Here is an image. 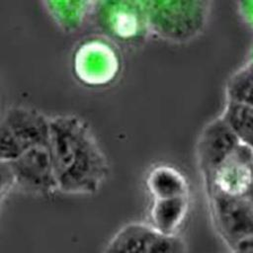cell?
Segmentation results:
<instances>
[{
    "mask_svg": "<svg viewBox=\"0 0 253 253\" xmlns=\"http://www.w3.org/2000/svg\"><path fill=\"white\" fill-rule=\"evenodd\" d=\"M48 147L58 192L91 195L101 188L108 175V161L82 118H49Z\"/></svg>",
    "mask_w": 253,
    "mask_h": 253,
    "instance_id": "1",
    "label": "cell"
},
{
    "mask_svg": "<svg viewBox=\"0 0 253 253\" xmlns=\"http://www.w3.org/2000/svg\"><path fill=\"white\" fill-rule=\"evenodd\" d=\"M94 12L104 30L119 41H137L148 34L141 1L96 2Z\"/></svg>",
    "mask_w": 253,
    "mask_h": 253,
    "instance_id": "9",
    "label": "cell"
},
{
    "mask_svg": "<svg viewBox=\"0 0 253 253\" xmlns=\"http://www.w3.org/2000/svg\"><path fill=\"white\" fill-rule=\"evenodd\" d=\"M241 144L220 118L211 121L202 130L198 141V160L206 180L230 153Z\"/></svg>",
    "mask_w": 253,
    "mask_h": 253,
    "instance_id": "10",
    "label": "cell"
},
{
    "mask_svg": "<svg viewBox=\"0 0 253 253\" xmlns=\"http://www.w3.org/2000/svg\"><path fill=\"white\" fill-rule=\"evenodd\" d=\"M15 187L45 196L57 191L48 144L35 146L11 161Z\"/></svg>",
    "mask_w": 253,
    "mask_h": 253,
    "instance_id": "8",
    "label": "cell"
},
{
    "mask_svg": "<svg viewBox=\"0 0 253 253\" xmlns=\"http://www.w3.org/2000/svg\"><path fill=\"white\" fill-rule=\"evenodd\" d=\"M189 196L153 200L148 222L165 234H178L189 211Z\"/></svg>",
    "mask_w": 253,
    "mask_h": 253,
    "instance_id": "12",
    "label": "cell"
},
{
    "mask_svg": "<svg viewBox=\"0 0 253 253\" xmlns=\"http://www.w3.org/2000/svg\"><path fill=\"white\" fill-rule=\"evenodd\" d=\"M231 253H253V236L239 241L231 249Z\"/></svg>",
    "mask_w": 253,
    "mask_h": 253,
    "instance_id": "18",
    "label": "cell"
},
{
    "mask_svg": "<svg viewBox=\"0 0 253 253\" xmlns=\"http://www.w3.org/2000/svg\"><path fill=\"white\" fill-rule=\"evenodd\" d=\"M251 60H252V61H253V55H252V58H251Z\"/></svg>",
    "mask_w": 253,
    "mask_h": 253,
    "instance_id": "19",
    "label": "cell"
},
{
    "mask_svg": "<svg viewBox=\"0 0 253 253\" xmlns=\"http://www.w3.org/2000/svg\"><path fill=\"white\" fill-rule=\"evenodd\" d=\"M145 184L153 200L189 196V183L186 176L171 165L153 166L146 175Z\"/></svg>",
    "mask_w": 253,
    "mask_h": 253,
    "instance_id": "11",
    "label": "cell"
},
{
    "mask_svg": "<svg viewBox=\"0 0 253 253\" xmlns=\"http://www.w3.org/2000/svg\"><path fill=\"white\" fill-rule=\"evenodd\" d=\"M148 34L181 43L197 38L206 28L211 3L202 0L141 1Z\"/></svg>",
    "mask_w": 253,
    "mask_h": 253,
    "instance_id": "2",
    "label": "cell"
},
{
    "mask_svg": "<svg viewBox=\"0 0 253 253\" xmlns=\"http://www.w3.org/2000/svg\"><path fill=\"white\" fill-rule=\"evenodd\" d=\"M72 67L76 78L89 87H103L112 83L121 69L120 54L106 40L88 39L78 45Z\"/></svg>",
    "mask_w": 253,
    "mask_h": 253,
    "instance_id": "4",
    "label": "cell"
},
{
    "mask_svg": "<svg viewBox=\"0 0 253 253\" xmlns=\"http://www.w3.org/2000/svg\"><path fill=\"white\" fill-rule=\"evenodd\" d=\"M49 118L29 107L10 109L0 122V159L12 161L27 150L48 144Z\"/></svg>",
    "mask_w": 253,
    "mask_h": 253,
    "instance_id": "3",
    "label": "cell"
},
{
    "mask_svg": "<svg viewBox=\"0 0 253 253\" xmlns=\"http://www.w3.org/2000/svg\"><path fill=\"white\" fill-rule=\"evenodd\" d=\"M214 226L230 250L253 236V200L208 194Z\"/></svg>",
    "mask_w": 253,
    "mask_h": 253,
    "instance_id": "7",
    "label": "cell"
},
{
    "mask_svg": "<svg viewBox=\"0 0 253 253\" xmlns=\"http://www.w3.org/2000/svg\"><path fill=\"white\" fill-rule=\"evenodd\" d=\"M238 10L243 20L253 29V1L238 2Z\"/></svg>",
    "mask_w": 253,
    "mask_h": 253,
    "instance_id": "17",
    "label": "cell"
},
{
    "mask_svg": "<svg viewBox=\"0 0 253 253\" xmlns=\"http://www.w3.org/2000/svg\"><path fill=\"white\" fill-rule=\"evenodd\" d=\"M15 187V176L11 161L0 159V201Z\"/></svg>",
    "mask_w": 253,
    "mask_h": 253,
    "instance_id": "16",
    "label": "cell"
},
{
    "mask_svg": "<svg viewBox=\"0 0 253 253\" xmlns=\"http://www.w3.org/2000/svg\"><path fill=\"white\" fill-rule=\"evenodd\" d=\"M44 9L54 23L64 32L78 30L95 11L96 2L92 1H45Z\"/></svg>",
    "mask_w": 253,
    "mask_h": 253,
    "instance_id": "13",
    "label": "cell"
},
{
    "mask_svg": "<svg viewBox=\"0 0 253 253\" xmlns=\"http://www.w3.org/2000/svg\"><path fill=\"white\" fill-rule=\"evenodd\" d=\"M178 234H165L149 223L130 222L121 227L107 243L104 253H186Z\"/></svg>",
    "mask_w": 253,
    "mask_h": 253,
    "instance_id": "6",
    "label": "cell"
},
{
    "mask_svg": "<svg viewBox=\"0 0 253 253\" xmlns=\"http://www.w3.org/2000/svg\"><path fill=\"white\" fill-rule=\"evenodd\" d=\"M205 183L208 194L253 200V149L239 144Z\"/></svg>",
    "mask_w": 253,
    "mask_h": 253,
    "instance_id": "5",
    "label": "cell"
},
{
    "mask_svg": "<svg viewBox=\"0 0 253 253\" xmlns=\"http://www.w3.org/2000/svg\"><path fill=\"white\" fill-rule=\"evenodd\" d=\"M225 94L226 101L253 107V61L251 59L230 76Z\"/></svg>",
    "mask_w": 253,
    "mask_h": 253,
    "instance_id": "15",
    "label": "cell"
},
{
    "mask_svg": "<svg viewBox=\"0 0 253 253\" xmlns=\"http://www.w3.org/2000/svg\"><path fill=\"white\" fill-rule=\"evenodd\" d=\"M220 118L241 144L253 149V107L226 101Z\"/></svg>",
    "mask_w": 253,
    "mask_h": 253,
    "instance_id": "14",
    "label": "cell"
}]
</instances>
